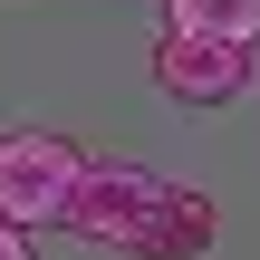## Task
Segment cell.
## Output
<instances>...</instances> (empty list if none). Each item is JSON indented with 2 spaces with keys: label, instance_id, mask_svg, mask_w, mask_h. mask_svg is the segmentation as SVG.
Returning <instances> with one entry per match:
<instances>
[{
  "label": "cell",
  "instance_id": "cell-1",
  "mask_svg": "<svg viewBox=\"0 0 260 260\" xmlns=\"http://www.w3.org/2000/svg\"><path fill=\"white\" fill-rule=\"evenodd\" d=\"M77 174H87V154H77L68 135H48V125H10V135H0V222H10V232H48V222H68Z\"/></svg>",
  "mask_w": 260,
  "mask_h": 260
},
{
  "label": "cell",
  "instance_id": "cell-2",
  "mask_svg": "<svg viewBox=\"0 0 260 260\" xmlns=\"http://www.w3.org/2000/svg\"><path fill=\"white\" fill-rule=\"evenodd\" d=\"M164 183H174V174L96 164V154H87V174H77V193H68V232L96 241V251H135V232H145V212L164 203Z\"/></svg>",
  "mask_w": 260,
  "mask_h": 260
},
{
  "label": "cell",
  "instance_id": "cell-3",
  "mask_svg": "<svg viewBox=\"0 0 260 260\" xmlns=\"http://www.w3.org/2000/svg\"><path fill=\"white\" fill-rule=\"evenodd\" d=\"M154 87L183 106H232L251 87V39H212V29H164L154 39Z\"/></svg>",
  "mask_w": 260,
  "mask_h": 260
},
{
  "label": "cell",
  "instance_id": "cell-4",
  "mask_svg": "<svg viewBox=\"0 0 260 260\" xmlns=\"http://www.w3.org/2000/svg\"><path fill=\"white\" fill-rule=\"evenodd\" d=\"M222 241V203L203 193V183H164V203L145 212V232H135V260H203Z\"/></svg>",
  "mask_w": 260,
  "mask_h": 260
},
{
  "label": "cell",
  "instance_id": "cell-5",
  "mask_svg": "<svg viewBox=\"0 0 260 260\" xmlns=\"http://www.w3.org/2000/svg\"><path fill=\"white\" fill-rule=\"evenodd\" d=\"M174 29H212V39L260 48V0H174Z\"/></svg>",
  "mask_w": 260,
  "mask_h": 260
},
{
  "label": "cell",
  "instance_id": "cell-6",
  "mask_svg": "<svg viewBox=\"0 0 260 260\" xmlns=\"http://www.w3.org/2000/svg\"><path fill=\"white\" fill-rule=\"evenodd\" d=\"M0 260H29V232H10V222H0Z\"/></svg>",
  "mask_w": 260,
  "mask_h": 260
}]
</instances>
